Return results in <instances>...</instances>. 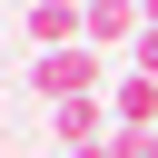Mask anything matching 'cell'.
I'll use <instances>...</instances> for the list:
<instances>
[{"instance_id":"6da1fadb","label":"cell","mask_w":158,"mask_h":158,"mask_svg":"<svg viewBox=\"0 0 158 158\" xmlns=\"http://www.w3.org/2000/svg\"><path fill=\"white\" fill-rule=\"evenodd\" d=\"M30 99L40 109H69V99H109V59L79 40V49H49V59H30Z\"/></svg>"},{"instance_id":"7a4b0ae2","label":"cell","mask_w":158,"mask_h":158,"mask_svg":"<svg viewBox=\"0 0 158 158\" xmlns=\"http://www.w3.org/2000/svg\"><path fill=\"white\" fill-rule=\"evenodd\" d=\"M79 40H89L79 0H30V10H20V59H49V49H79Z\"/></svg>"},{"instance_id":"3957f363","label":"cell","mask_w":158,"mask_h":158,"mask_svg":"<svg viewBox=\"0 0 158 158\" xmlns=\"http://www.w3.org/2000/svg\"><path fill=\"white\" fill-rule=\"evenodd\" d=\"M109 99H69V109H49V138H59V158H89V148H109Z\"/></svg>"},{"instance_id":"277c9868","label":"cell","mask_w":158,"mask_h":158,"mask_svg":"<svg viewBox=\"0 0 158 158\" xmlns=\"http://www.w3.org/2000/svg\"><path fill=\"white\" fill-rule=\"evenodd\" d=\"M79 20H89V49H99V59H109V49H138V0H89Z\"/></svg>"},{"instance_id":"5b68a950","label":"cell","mask_w":158,"mask_h":158,"mask_svg":"<svg viewBox=\"0 0 158 158\" xmlns=\"http://www.w3.org/2000/svg\"><path fill=\"white\" fill-rule=\"evenodd\" d=\"M109 118H118V128H158V79H138V69L109 79Z\"/></svg>"},{"instance_id":"8992f818","label":"cell","mask_w":158,"mask_h":158,"mask_svg":"<svg viewBox=\"0 0 158 158\" xmlns=\"http://www.w3.org/2000/svg\"><path fill=\"white\" fill-rule=\"evenodd\" d=\"M109 158H158V128H109Z\"/></svg>"},{"instance_id":"52a82bcc","label":"cell","mask_w":158,"mask_h":158,"mask_svg":"<svg viewBox=\"0 0 158 158\" xmlns=\"http://www.w3.org/2000/svg\"><path fill=\"white\" fill-rule=\"evenodd\" d=\"M138 79H158V30H138Z\"/></svg>"},{"instance_id":"ba28073f","label":"cell","mask_w":158,"mask_h":158,"mask_svg":"<svg viewBox=\"0 0 158 158\" xmlns=\"http://www.w3.org/2000/svg\"><path fill=\"white\" fill-rule=\"evenodd\" d=\"M138 30H158V0H138Z\"/></svg>"},{"instance_id":"9c48e42d","label":"cell","mask_w":158,"mask_h":158,"mask_svg":"<svg viewBox=\"0 0 158 158\" xmlns=\"http://www.w3.org/2000/svg\"><path fill=\"white\" fill-rule=\"evenodd\" d=\"M79 10H89V0H79Z\"/></svg>"}]
</instances>
